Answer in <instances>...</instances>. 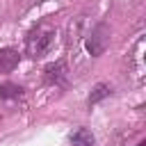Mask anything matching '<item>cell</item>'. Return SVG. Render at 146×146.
I'll use <instances>...</instances> for the list:
<instances>
[{
	"label": "cell",
	"instance_id": "6da1fadb",
	"mask_svg": "<svg viewBox=\"0 0 146 146\" xmlns=\"http://www.w3.org/2000/svg\"><path fill=\"white\" fill-rule=\"evenodd\" d=\"M55 36H57V32H55V27H52L50 23H46V21L36 23V25L27 32V36H25V55L32 57V59L43 57V55L52 48Z\"/></svg>",
	"mask_w": 146,
	"mask_h": 146
},
{
	"label": "cell",
	"instance_id": "7a4b0ae2",
	"mask_svg": "<svg viewBox=\"0 0 146 146\" xmlns=\"http://www.w3.org/2000/svg\"><path fill=\"white\" fill-rule=\"evenodd\" d=\"M110 41H112V32H110V25L105 21L96 23L94 30L87 34V41H84V48L91 57H100L107 48H110Z\"/></svg>",
	"mask_w": 146,
	"mask_h": 146
},
{
	"label": "cell",
	"instance_id": "3957f363",
	"mask_svg": "<svg viewBox=\"0 0 146 146\" xmlns=\"http://www.w3.org/2000/svg\"><path fill=\"white\" fill-rule=\"evenodd\" d=\"M66 80H68V68H66V62L64 59L50 62L43 68V82L50 84V87H64Z\"/></svg>",
	"mask_w": 146,
	"mask_h": 146
},
{
	"label": "cell",
	"instance_id": "277c9868",
	"mask_svg": "<svg viewBox=\"0 0 146 146\" xmlns=\"http://www.w3.org/2000/svg\"><path fill=\"white\" fill-rule=\"evenodd\" d=\"M21 62V55L16 48H0V73H11Z\"/></svg>",
	"mask_w": 146,
	"mask_h": 146
},
{
	"label": "cell",
	"instance_id": "5b68a950",
	"mask_svg": "<svg viewBox=\"0 0 146 146\" xmlns=\"http://www.w3.org/2000/svg\"><path fill=\"white\" fill-rule=\"evenodd\" d=\"M110 94H112V87H110L107 82H98V84H94V89H91V94H89V98H87V105H89V107H91V105H98V103L105 100Z\"/></svg>",
	"mask_w": 146,
	"mask_h": 146
},
{
	"label": "cell",
	"instance_id": "8992f818",
	"mask_svg": "<svg viewBox=\"0 0 146 146\" xmlns=\"http://www.w3.org/2000/svg\"><path fill=\"white\" fill-rule=\"evenodd\" d=\"M23 94H25V89L21 84H16V82H2L0 84V98L2 100H16Z\"/></svg>",
	"mask_w": 146,
	"mask_h": 146
},
{
	"label": "cell",
	"instance_id": "52a82bcc",
	"mask_svg": "<svg viewBox=\"0 0 146 146\" xmlns=\"http://www.w3.org/2000/svg\"><path fill=\"white\" fill-rule=\"evenodd\" d=\"M94 144H96V139H94L91 130H87V128H78L71 135V146H94Z\"/></svg>",
	"mask_w": 146,
	"mask_h": 146
},
{
	"label": "cell",
	"instance_id": "ba28073f",
	"mask_svg": "<svg viewBox=\"0 0 146 146\" xmlns=\"http://www.w3.org/2000/svg\"><path fill=\"white\" fill-rule=\"evenodd\" d=\"M137 146H146V141H144V139H141V141H139V144H137Z\"/></svg>",
	"mask_w": 146,
	"mask_h": 146
}]
</instances>
